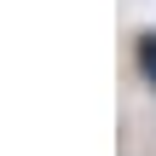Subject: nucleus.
<instances>
[{"mask_svg": "<svg viewBox=\"0 0 156 156\" xmlns=\"http://www.w3.org/2000/svg\"><path fill=\"white\" fill-rule=\"evenodd\" d=\"M139 69L151 75V87H156V29H151V35H139Z\"/></svg>", "mask_w": 156, "mask_h": 156, "instance_id": "obj_1", "label": "nucleus"}]
</instances>
